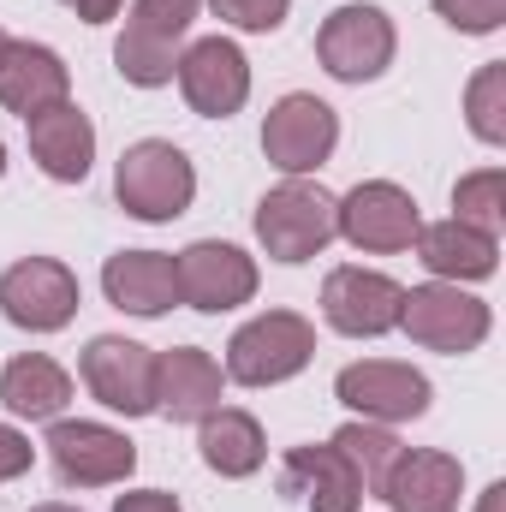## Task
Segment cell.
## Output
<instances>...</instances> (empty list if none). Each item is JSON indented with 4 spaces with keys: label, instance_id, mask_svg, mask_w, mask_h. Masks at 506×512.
Returning <instances> with one entry per match:
<instances>
[{
    "label": "cell",
    "instance_id": "cell-28",
    "mask_svg": "<svg viewBox=\"0 0 506 512\" xmlns=\"http://www.w3.org/2000/svg\"><path fill=\"white\" fill-rule=\"evenodd\" d=\"M435 12L465 36H489L506 24V0H435Z\"/></svg>",
    "mask_w": 506,
    "mask_h": 512
},
{
    "label": "cell",
    "instance_id": "cell-25",
    "mask_svg": "<svg viewBox=\"0 0 506 512\" xmlns=\"http://www.w3.org/2000/svg\"><path fill=\"white\" fill-rule=\"evenodd\" d=\"M352 471H358V483H364V495H381V483H387V465L399 459V441H393V429L387 423H346L334 441H328Z\"/></svg>",
    "mask_w": 506,
    "mask_h": 512
},
{
    "label": "cell",
    "instance_id": "cell-22",
    "mask_svg": "<svg viewBox=\"0 0 506 512\" xmlns=\"http://www.w3.org/2000/svg\"><path fill=\"white\" fill-rule=\"evenodd\" d=\"M286 483L304 495L310 512H358L364 507V483H358V471L334 447H292L286 453Z\"/></svg>",
    "mask_w": 506,
    "mask_h": 512
},
{
    "label": "cell",
    "instance_id": "cell-19",
    "mask_svg": "<svg viewBox=\"0 0 506 512\" xmlns=\"http://www.w3.org/2000/svg\"><path fill=\"white\" fill-rule=\"evenodd\" d=\"M221 364L197 346H173L155 358V411H167L173 423H203L209 411H221Z\"/></svg>",
    "mask_w": 506,
    "mask_h": 512
},
{
    "label": "cell",
    "instance_id": "cell-24",
    "mask_svg": "<svg viewBox=\"0 0 506 512\" xmlns=\"http://www.w3.org/2000/svg\"><path fill=\"white\" fill-rule=\"evenodd\" d=\"M197 447H203V465L221 471V477H251V471H262V459H268L262 423H256L251 411H227V405L203 417Z\"/></svg>",
    "mask_w": 506,
    "mask_h": 512
},
{
    "label": "cell",
    "instance_id": "cell-16",
    "mask_svg": "<svg viewBox=\"0 0 506 512\" xmlns=\"http://www.w3.org/2000/svg\"><path fill=\"white\" fill-rule=\"evenodd\" d=\"M459 495H465V465L435 447H417V453L399 447L381 483V501L393 512H459Z\"/></svg>",
    "mask_w": 506,
    "mask_h": 512
},
{
    "label": "cell",
    "instance_id": "cell-26",
    "mask_svg": "<svg viewBox=\"0 0 506 512\" xmlns=\"http://www.w3.org/2000/svg\"><path fill=\"white\" fill-rule=\"evenodd\" d=\"M453 221H465V227H477V233H501L506 221V173L501 167H483V173H465L459 185H453Z\"/></svg>",
    "mask_w": 506,
    "mask_h": 512
},
{
    "label": "cell",
    "instance_id": "cell-31",
    "mask_svg": "<svg viewBox=\"0 0 506 512\" xmlns=\"http://www.w3.org/2000/svg\"><path fill=\"white\" fill-rule=\"evenodd\" d=\"M114 512H185V507H179L167 489H137V495H120Z\"/></svg>",
    "mask_w": 506,
    "mask_h": 512
},
{
    "label": "cell",
    "instance_id": "cell-2",
    "mask_svg": "<svg viewBox=\"0 0 506 512\" xmlns=\"http://www.w3.org/2000/svg\"><path fill=\"white\" fill-rule=\"evenodd\" d=\"M256 239L274 262H310L322 256L340 233H334V197L310 179H286L256 203Z\"/></svg>",
    "mask_w": 506,
    "mask_h": 512
},
{
    "label": "cell",
    "instance_id": "cell-32",
    "mask_svg": "<svg viewBox=\"0 0 506 512\" xmlns=\"http://www.w3.org/2000/svg\"><path fill=\"white\" fill-rule=\"evenodd\" d=\"M84 24H108V18H120V0H66Z\"/></svg>",
    "mask_w": 506,
    "mask_h": 512
},
{
    "label": "cell",
    "instance_id": "cell-18",
    "mask_svg": "<svg viewBox=\"0 0 506 512\" xmlns=\"http://www.w3.org/2000/svg\"><path fill=\"white\" fill-rule=\"evenodd\" d=\"M24 131H30L36 167H42L54 185H78V179L90 173V161H96V126H90V114H84L78 102H54V108L30 114Z\"/></svg>",
    "mask_w": 506,
    "mask_h": 512
},
{
    "label": "cell",
    "instance_id": "cell-35",
    "mask_svg": "<svg viewBox=\"0 0 506 512\" xmlns=\"http://www.w3.org/2000/svg\"><path fill=\"white\" fill-rule=\"evenodd\" d=\"M0 173H6V143H0Z\"/></svg>",
    "mask_w": 506,
    "mask_h": 512
},
{
    "label": "cell",
    "instance_id": "cell-12",
    "mask_svg": "<svg viewBox=\"0 0 506 512\" xmlns=\"http://www.w3.org/2000/svg\"><path fill=\"white\" fill-rule=\"evenodd\" d=\"M340 405H352L364 423H411L429 411V376L393 358H370V364H346L340 370Z\"/></svg>",
    "mask_w": 506,
    "mask_h": 512
},
{
    "label": "cell",
    "instance_id": "cell-33",
    "mask_svg": "<svg viewBox=\"0 0 506 512\" xmlns=\"http://www.w3.org/2000/svg\"><path fill=\"white\" fill-rule=\"evenodd\" d=\"M477 512H506V483H489L483 501H477Z\"/></svg>",
    "mask_w": 506,
    "mask_h": 512
},
{
    "label": "cell",
    "instance_id": "cell-23",
    "mask_svg": "<svg viewBox=\"0 0 506 512\" xmlns=\"http://www.w3.org/2000/svg\"><path fill=\"white\" fill-rule=\"evenodd\" d=\"M66 399H72V376H66L54 358H42V352H24V358H12V364L0 370V405H6L12 417L42 423V417H60Z\"/></svg>",
    "mask_w": 506,
    "mask_h": 512
},
{
    "label": "cell",
    "instance_id": "cell-17",
    "mask_svg": "<svg viewBox=\"0 0 506 512\" xmlns=\"http://www.w3.org/2000/svg\"><path fill=\"white\" fill-rule=\"evenodd\" d=\"M54 102H72V72L54 48L42 42H6L0 48V108L30 120Z\"/></svg>",
    "mask_w": 506,
    "mask_h": 512
},
{
    "label": "cell",
    "instance_id": "cell-7",
    "mask_svg": "<svg viewBox=\"0 0 506 512\" xmlns=\"http://www.w3.org/2000/svg\"><path fill=\"white\" fill-rule=\"evenodd\" d=\"M334 143H340L334 108H328L322 96H304V90L280 96V102L268 108V120H262V155H268L280 173H292V179L316 173V167L334 155Z\"/></svg>",
    "mask_w": 506,
    "mask_h": 512
},
{
    "label": "cell",
    "instance_id": "cell-14",
    "mask_svg": "<svg viewBox=\"0 0 506 512\" xmlns=\"http://www.w3.org/2000/svg\"><path fill=\"white\" fill-rule=\"evenodd\" d=\"M48 459L72 489H108V483L131 477L137 447L108 423H54L48 429Z\"/></svg>",
    "mask_w": 506,
    "mask_h": 512
},
{
    "label": "cell",
    "instance_id": "cell-27",
    "mask_svg": "<svg viewBox=\"0 0 506 512\" xmlns=\"http://www.w3.org/2000/svg\"><path fill=\"white\" fill-rule=\"evenodd\" d=\"M465 120L483 143H506V60H489L465 90Z\"/></svg>",
    "mask_w": 506,
    "mask_h": 512
},
{
    "label": "cell",
    "instance_id": "cell-29",
    "mask_svg": "<svg viewBox=\"0 0 506 512\" xmlns=\"http://www.w3.org/2000/svg\"><path fill=\"white\" fill-rule=\"evenodd\" d=\"M286 6L292 0H215V12L233 24V30H251V36H268L286 24Z\"/></svg>",
    "mask_w": 506,
    "mask_h": 512
},
{
    "label": "cell",
    "instance_id": "cell-15",
    "mask_svg": "<svg viewBox=\"0 0 506 512\" xmlns=\"http://www.w3.org/2000/svg\"><path fill=\"white\" fill-rule=\"evenodd\" d=\"M84 387L108 411L143 417V411H155V352L137 340H120V334H102L84 346Z\"/></svg>",
    "mask_w": 506,
    "mask_h": 512
},
{
    "label": "cell",
    "instance_id": "cell-3",
    "mask_svg": "<svg viewBox=\"0 0 506 512\" xmlns=\"http://www.w3.org/2000/svg\"><path fill=\"white\" fill-rule=\"evenodd\" d=\"M310 358H316V328L298 310H268L227 340V376L239 387L292 382Z\"/></svg>",
    "mask_w": 506,
    "mask_h": 512
},
{
    "label": "cell",
    "instance_id": "cell-1",
    "mask_svg": "<svg viewBox=\"0 0 506 512\" xmlns=\"http://www.w3.org/2000/svg\"><path fill=\"white\" fill-rule=\"evenodd\" d=\"M114 197L120 209L137 215V221H173L191 209L197 197V173H191V155L167 137H143L131 143L114 167Z\"/></svg>",
    "mask_w": 506,
    "mask_h": 512
},
{
    "label": "cell",
    "instance_id": "cell-11",
    "mask_svg": "<svg viewBox=\"0 0 506 512\" xmlns=\"http://www.w3.org/2000/svg\"><path fill=\"white\" fill-rule=\"evenodd\" d=\"M179 90H185L191 114L227 120V114H239L245 96H251V60L239 54V42L203 36V42H191V48L179 54Z\"/></svg>",
    "mask_w": 506,
    "mask_h": 512
},
{
    "label": "cell",
    "instance_id": "cell-34",
    "mask_svg": "<svg viewBox=\"0 0 506 512\" xmlns=\"http://www.w3.org/2000/svg\"><path fill=\"white\" fill-rule=\"evenodd\" d=\"M30 512H78V507H66V501H42V507H30Z\"/></svg>",
    "mask_w": 506,
    "mask_h": 512
},
{
    "label": "cell",
    "instance_id": "cell-21",
    "mask_svg": "<svg viewBox=\"0 0 506 512\" xmlns=\"http://www.w3.org/2000/svg\"><path fill=\"white\" fill-rule=\"evenodd\" d=\"M417 256L435 280H489L495 262H501V239L495 233H477L465 221H435V227H417Z\"/></svg>",
    "mask_w": 506,
    "mask_h": 512
},
{
    "label": "cell",
    "instance_id": "cell-30",
    "mask_svg": "<svg viewBox=\"0 0 506 512\" xmlns=\"http://www.w3.org/2000/svg\"><path fill=\"white\" fill-rule=\"evenodd\" d=\"M30 459H36L30 435H18V429H6V423H0V483L24 477V471H30Z\"/></svg>",
    "mask_w": 506,
    "mask_h": 512
},
{
    "label": "cell",
    "instance_id": "cell-36",
    "mask_svg": "<svg viewBox=\"0 0 506 512\" xmlns=\"http://www.w3.org/2000/svg\"><path fill=\"white\" fill-rule=\"evenodd\" d=\"M6 42H12V36H6V30H0V48H6Z\"/></svg>",
    "mask_w": 506,
    "mask_h": 512
},
{
    "label": "cell",
    "instance_id": "cell-20",
    "mask_svg": "<svg viewBox=\"0 0 506 512\" xmlns=\"http://www.w3.org/2000/svg\"><path fill=\"white\" fill-rule=\"evenodd\" d=\"M102 292L131 316H167L179 304V268L161 251H120L102 268Z\"/></svg>",
    "mask_w": 506,
    "mask_h": 512
},
{
    "label": "cell",
    "instance_id": "cell-8",
    "mask_svg": "<svg viewBox=\"0 0 506 512\" xmlns=\"http://www.w3.org/2000/svg\"><path fill=\"white\" fill-rule=\"evenodd\" d=\"M0 310L30 334H54L78 316V274L54 256H24L0 274Z\"/></svg>",
    "mask_w": 506,
    "mask_h": 512
},
{
    "label": "cell",
    "instance_id": "cell-13",
    "mask_svg": "<svg viewBox=\"0 0 506 512\" xmlns=\"http://www.w3.org/2000/svg\"><path fill=\"white\" fill-rule=\"evenodd\" d=\"M399 304H405V286L376 268H334L322 280V316L328 328L352 340H376L387 328H399Z\"/></svg>",
    "mask_w": 506,
    "mask_h": 512
},
{
    "label": "cell",
    "instance_id": "cell-6",
    "mask_svg": "<svg viewBox=\"0 0 506 512\" xmlns=\"http://www.w3.org/2000/svg\"><path fill=\"white\" fill-rule=\"evenodd\" d=\"M417 227H423V215H417L411 191H399L393 179H370V185L334 197V233L346 245H358V251H376V256L411 251Z\"/></svg>",
    "mask_w": 506,
    "mask_h": 512
},
{
    "label": "cell",
    "instance_id": "cell-5",
    "mask_svg": "<svg viewBox=\"0 0 506 512\" xmlns=\"http://www.w3.org/2000/svg\"><path fill=\"white\" fill-rule=\"evenodd\" d=\"M399 328H405L417 346L459 358V352H477V346L489 340V304L471 298V292L453 286V280H429V286H411V292H405Z\"/></svg>",
    "mask_w": 506,
    "mask_h": 512
},
{
    "label": "cell",
    "instance_id": "cell-9",
    "mask_svg": "<svg viewBox=\"0 0 506 512\" xmlns=\"http://www.w3.org/2000/svg\"><path fill=\"white\" fill-rule=\"evenodd\" d=\"M316 60L340 84H370L393 66V18L381 6H340L316 30Z\"/></svg>",
    "mask_w": 506,
    "mask_h": 512
},
{
    "label": "cell",
    "instance_id": "cell-10",
    "mask_svg": "<svg viewBox=\"0 0 506 512\" xmlns=\"http://www.w3.org/2000/svg\"><path fill=\"white\" fill-rule=\"evenodd\" d=\"M179 268V304L203 310V316H221V310H239L256 298V262L239 245H221V239H197L191 251L173 256Z\"/></svg>",
    "mask_w": 506,
    "mask_h": 512
},
{
    "label": "cell",
    "instance_id": "cell-4",
    "mask_svg": "<svg viewBox=\"0 0 506 512\" xmlns=\"http://www.w3.org/2000/svg\"><path fill=\"white\" fill-rule=\"evenodd\" d=\"M197 18V0H137L114 42V66L120 78L137 90H155V84H173L179 72V42Z\"/></svg>",
    "mask_w": 506,
    "mask_h": 512
}]
</instances>
